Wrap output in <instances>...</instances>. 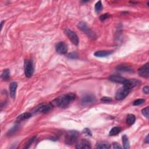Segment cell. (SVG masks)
I'll return each instance as SVG.
<instances>
[{"mask_svg": "<svg viewBox=\"0 0 149 149\" xmlns=\"http://www.w3.org/2000/svg\"><path fill=\"white\" fill-rule=\"evenodd\" d=\"M113 148L117 149V148H121L122 147L119 145L117 143H113Z\"/></svg>", "mask_w": 149, "mask_h": 149, "instance_id": "obj_31", "label": "cell"}, {"mask_svg": "<svg viewBox=\"0 0 149 149\" xmlns=\"http://www.w3.org/2000/svg\"><path fill=\"white\" fill-rule=\"evenodd\" d=\"M96 101V98L92 94H86L84 96L81 100V104L82 105H87L93 104Z\"/></svg>", "mask_w": 149, "mask_h": 149, "instance_id": "obj_7", "label": "cell"}, {"mask_svg": "<svg viewBox=\"0 0 149 149\" xmlns=\"http://www.w3.org/2000/svg\"><path fill=\"white\" fill-rule=\"evenodd\" d=\"M141 83L140 80H138V79H126L124 83V86L127 87L128 88L131 89L134 87L137 86L139 85Z\"/></svg>", "mask_w": 149, "mask_h": 149, "instance_id": "obj_9", "label": "cell"}, {"mask_svg": "<svg viewBox=\"0 0 149 149\" xmlns=\"http://www.w3.org/2000/svg\"><path fill=\"white\" fill-rule=\"evenodd\" d=\"M78 28L80 29L83 32H84L86 34H87L88 37H89V38H92V39H94V38L96 37V36L95 34L91 31V30L87 26V25L86 24L85 22H81L78 24Z\"/></svg>", "mask_w": 149, "mask_h": 149, "instance_id": "obj_5", "label": "cell"}, {"mask_svg": "<svg viewBox=\"0 0 149 149\" xmlns=\"http://www.w3.org/2000/svg\"><path fill=\"white\" fill-rule=\"evenodd\" d=\"M112 101V99L110 97H104L101 99V101L103 102V103H110Z\"/></svg>", "mask_w": 149, "mask_h": 149, "instance_id": "obj_27", "label": "cell"}, {"mask_svg": "<svg viewBox=\"0 0 149 149\" xmlns=\"http://www.w3.org/2000/svg\"><path fill=\"white\" fill-rule=\"evenodd\" d=\"M24 73L27 77H30L34 72V66L32 61L30 60H26L24 62Z\"/></svg>", "mask_w": 149, "mask_h": 149, "instance_id": "obj_4", "label": "cell"}, {"mask_svg": "<svg viewBox=\"0 0 149 149\" xmlns=\"http://www.w3.org/2000/svg\"><path fill=\"white\" fill-rule=\"evenodd\" d=\"M138 73L140 76L148 78L149 76V64L148 62L138 69Z\"/></svg>", "mask_w": 149, "mask_h": 149, "instance_id": "obj_8", "label": "cell"}, {"mask_svg": "<svg viewBox=\"0 0 149 149\" xmlns=\"http://www.w3.org/2000/svg\"><path fill=\"white\" fill-rule=\"evenodd\" d=\"M148 111H149V108L148 107H146L145 109H143L142 111V113L144 117L147 118H148Z\"/></svg>", "mask_w": 149, "mask_h": 149, "instance_id": "obj_25", "label": "cell"}, {"mask_svg": "<svg viewBox=\"0 0 149 149\" xmlns=\"http://www.w3.org/2000/svg\"><path fill=\"white\" fill-rule=\"evenodd\" d=\"M56 51L60 54H65L68 51V46L64 42H60L56 46Z\"/></svg>", "mask_w": 149, "mask_h": 149, "instance_id": "obj_10", "label": "cell"}, {"mask_svg": "<svg viewBox=\"0 0 149 149\" xmlns=\"http://www.w3.org/2000/svg\"><path fill=\"white\" fill-rule=\"evenodd\" d=\"M69 57H70V58H77V54L75 52L71 53V54L69 55Z\"/></svg>", "mask_w": 149, "mask_h": 149, "instance_id": "obj_33", "label": "cell"}, {"mask_svg": "<svg viewBox=\"0 0 149 149\" xmlns=\"http://www.w3.org/2000/svg\"><path fill=\"white\" fill-rule=\"evenodd\" d=\"M109 79L112 82H114L115 83H122L124 84V83L125 82L126 80L125 78L124 77L118 76V75H111L109 77Z\"/></svg>", "mask_w": 149, "mask_h": 149, "instance_id": "obj_13", "label": "cell"}, {"mask_svg": "<svg viewBox=\"0 0 149 149\" xmlns=\"http://www.w3.org/2000/svg\"><path fill=\"white\" fill-rule=\"evenodd\" d=\"M18 87V83L14 82H12L10 85L9 89H10V95L12 99H15L16 96V89Z\"/></svg>", "mask_w": 149, "mask_h": 149, "instance_id": "obj_14", "label": "cell"}, {"mask_svg": "<svg viewBox=\"0 0 149 149\" xmlns=\"http://www.w3.org/2000/svg\"><path fill=\"white\" fill-rule=\"evenodd\" d=\"M97 148L102 149V148H110V145L107 143H101L97 144Z\"/></svg>", "mask_w": 149, "mask_h": 149, "instance_id": "obj_22", "label": "cell"}, {"mask_svg": "<svg viewBox=\"0 0 149 149\" xmlns=\"http://www.w3.org/2000/svg\"><path fill=\"white\" fill-rule=\"evenodd\" d=\"M4 22H5V21H4V20H3V21H2L1 23V29L3 28V24H4Z\"/></svg>", "mask_w": 149, "mask_h": 149, "instance_id": "obj_35", "label": "cell"}, {"mask_svg": "<svg viewBox=\"0 0 149 149\" xmlns=\"http://www.w3.org/2000/svg\"><path fill=\"white\" fill-rule=\"evenodd\" d=\"M144 102H145V100L142 99H138L133 102V105L137 106V105H141L142 104H143Z\"/></svg>", "mask_w": 149, "mask_h": 149, "instance_id": "obj_24", "label": "cell"}, {"mask_svg": "<svg viewBox=\"0 0 149 149\" xmlns=\"http://www.w3.org/2000/svg\"><path fill=\"white\" fill-rule=\"evenodd\" d=\"M65 34H66V36H68V37L69 38L73 44L75 45H78L79 44V38L78 36H77V34L75 33L74 32H73L72 30L67 29L65 30Z\"/></svg>", "mask_w": 149, "mask_h": 149, "instance_id": "obj_6", "label": "cell"}, {"mask_svg": "<svg viewBox=\"0 0 149 149\" xmlns=\"http://www.w3.org/2000/svg\"><path fill=\"white\" fill-rule=\"evenodd\" d=\"M79 136V132L76 130H70L65 136V143L68 145H72L76 142Z\"/></svg>", "mask_w": 149, "mask_h": 149, "instance_id": "obj_2", "label": "cell"}, {"mask_svg": "<svg viewBox=\"0 0 149 149\" xmlns=\"http://www.w3.org/2000/svg\"><path fill=\"white\" fill-rule=\"evenodd\" d=\"M112 53L113 52L111 51H98L94 52V55L97 57H105L111 55Z\"/></svg>", "mask_w": 149, "mask_h": 149, "instance_id": "obj_15", "label": "cell"}, {"mask_svg": "<svg viewBox=\"0 0 149 149\" xmlns=\"http://www.w3.org/2000/svg\"><path fill=\"white\" fill-rule=\"evenodd\" d=\"M117 69L119 71H122V72H132L133 71L131 66H128V65H118L117 67Z\"/></svg>", "mask_w": 149, "mask_h": 149, "instance_id": "obj_16", "label": "cell"}, {"mask_svg": "<svg viewBox=\"0 0 149 149\" xmlns=\"http://www.w3.org/2000/svg\"><path fill=\"white\" fill-rule=\"evenodd\" d=\"M35 139H36V137H33V138H32L31 139H30L29 140L28 144H26V146L25 147V148H28L29 147L30 145L34 141V140H35Z\"/></svg>", "mask_w": 149, "mask_h": 149, "instance_id": "obj_29", "label": "cell"}, {"mask_svg": "<svg viewBox=\"0 0 149 149\" xmlns=\"http://www.w3.org/2000/svg\"><path fill=\"white\" fill-rule=\"evenodd\" d=\"M18 125L14 126V127L12 128V129H11V130H9V132H8V133H9V134H13L16 131V130H18Z\"/></svg>", "mask_w": 149, "mask_h": 149, "instance_id": "obj_28", "label": "cell"}, {"mask_svg": "<svg viewBox=\"0 0 149 149\" xmlns=\"http://www.w3.org/2000/svg\"><path fill=\"white\" fill-rule=\"evenodd\" d=\"M121 128L120 127H118V126H115V127H114L112 128L110 132V136H115L119 133V132H121Z\"/></svg>", "mask_w": 149, "mask_h": 149, "instance_id": "obj_21", "label": "cell"}, {"mask_svg": "<svg viewBox=\"0 0 149 149\" xmlns=\"http://www.w3.org/2000/svg\"><path fill=\"white\" fill-rule=\"evenodd\" d=\"M76 148H90L91 146L90 142L86 140H82L76 144Z\"/></svg>", "mask_w": 149, "mask_h": 149, "instance_id": "obj_12", "label": "cell"}, {"mask_svg": "<svg viewBox=\"0 0 149 149\" xmlns=\"http://www.w3.org/2000/svg\"><path fill=\"white\" fill-rule=\"evenodd\" d=\"M130 91V89L128 88L127 87L124 86L118 90V91L116 93L115 99L117 100H124L125 98L128 96Z\"/></svg>", "mask_w": 149, "mask_h": 149, "instance_id": "obj_3", "label": "cell"}, {"mask_svg": "<svg viewBox=\"0 0 149 149\" xmlns=\"http://www.w3.org/2000/svg\"><path fill=\"white\" fill-rule=\"evenodd\" d=\"M109 17H110V15L109 13H104V14H103V15L100 16V20H101V21H104V20L107 19Z\"/></svg>", "mask_w": 149, "mask_h": 149, "instance_id": "obj_26", "label": "cell"}, {"mask_svg": "<svg viewBox=\"0 0 149 149\" xmlns=\"http://www.w3.org/2000/svg\"><path fill=\"white\" fill-rule=\"evenodd\" d=\"M136 121V117L133 114H129L127 116L126 118V123L128 124V125H132Z\"/></svg>", "mask_w": 149, "mask_h": 149, "instance_id": "obj_17", "label": "cell"}, {"mask_svg": "<svg viewBox=\"0 0 149 149\" xmlns=\"http://www.w3.org/2000/svg\"><path fill=\"white\" fill-rule=\"evenodd\" d=\"M83 132L86 134L87 135L91 136V133L90 130L89 129H85L84 130H83Z\"/></svg>", "mask_w": 149, "mask_h": 149, "instance_id": "obj_32", "label": "cell"}, {"mask_svg": "<svg viewBox=\"0 0 149 149\" xmlns=\"http://www.w3.org/2000/svg\"><path fill=\"white\" fill-rule=\"evenodd\" d=\"M1 77L5 81H7L9 80L10 79V71L9 69H5L3 71L1 75Z\"/></svg>", "mask_w": 149, "mask_h": 149, "instance_id": "obj_19", "label": "cell"}, {"mask_svg": "<svg viewBox=\"0 0 149 149\" xmlns=\"http://www.w3.org/2000/svg\"><path fill=\"white\" fill-rule=\"evenodd\" d=\"M122 143H123V146L124 148L128 149L129 148L130 146H129V140H128V138L127 136L124 134V135L122 136Z\"/></svg>", "mask_w": 149, "mask_h": 149, "instance_id": "obj_18", "label": "cell"}, {"mask_svg": "<svg viewBox=\"0 0 149 149\" xmlns=\"http://www.w3.org/2000/svg\"><path fill=\"white\" fill-rule=\"evenodd\" d=\"M102 8H103V5H102L101 1H98L96 4H95V11L97 12H99L101 11Z\"/></svg>", "mask_w": 149, "mask_h": 149, "instance_id": "obj_23", "label": "cell"}, {"mask_svg": "<svg viewBox=\"0 0 149 149\" xmlns=\"http://www.w3.org/2000/svg\"><path fill=\"white\" fill-rule=\"evenodd\" d=\"M143 91L144 93L146 94H148L149 93V87L148 86H144L143 87Z\"/></svg>", "mask_w": 149, "mask_h": 149, "instance_id": "obj_30", "label": "cell"}, {"mask_svg": "<svg viewBox=\"0 0 149 149\" xmlns=\"http://www.w3.org/2000/svg\"><path fill=\"white\" fill-rule=\"evenodd\" d=\"M32 117V114L30 113H25L21 114L19 117L17 118V119L19 121H24V120L27 119Z\"/></svg>", "mask_w": 149, "mask_h": 149, "instance_id": "obj_20", "label": "cell"}, {"mask_svg": "<svg viewBox=\"0 0 149 149\" xmlns=\"http://www.w3.org/2000/svg\"><path fill=\"white\" fill-rule=\"evenodd\" d=\"M52 109V106L50 105H42L38 107L36 112L43 114H46L50 112Z\"/></svg>", "mask_w": 149, "mask_h": 149, "instance_id": "obj_11", "label": "cell"}, {"mask_svg": "<svg viewBox=\"0 0 149 149\" xmlns=\"http://www.w3.org/2000/svg\"><path fill=\"white\" fill-rule=\"evenodd\" d=\"M144 142H145L146 143H148L149 142V140H148V135H147L146 136V138L145 139V140H144Z\"/></svg>", "mask_w": 149, "mask_h": 149, "instance_id": "obj_34", "label": "cell"}, {"mask_svg": "<svg viewBox=\"0 0 149 149\" xmlns=\"http://www.w3.org/2000/svg\"><path fill=\"white\" fill-rule=\"evenodd\" d=\"M75 95L73 93H68L57 98L52 101V105L55 107L65 108L75 99Z\"/></svg>", "mask_w": 149, "mask_h": 149, "instance_id": "obj_1", "label": "cell"}]
</instances>
